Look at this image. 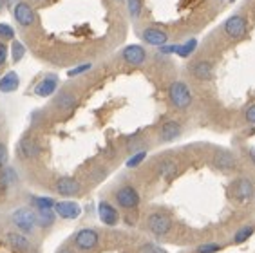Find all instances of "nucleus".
<instances>
[{
	"label": "nucleus",
	"mask_w": 255,
	"mask_h": 253,
	"mask_svg": "<svg viewBox=\"0 0 255 253\" xmlns=\"http://www.w3.org/2000/svg\"><path fill=\"white\" fill-rule=\"evenodd\" d=\"M114 199L118 203L120 208L123 210H136L141 203V197L137 194V190L130 185H123L114 192Z\"/></svg>",
	"instance_id": "f03ea898"
},
{
	"label": "nucleus",
	"mask_w": 255,
	"mask_h": 253,
	"mask_svg": "<svg viewBox=\"0 0 255 253\" xmlns=\"http://www.w3.org/2000/svg\"><path fill=\"white\" fill-rule=\"evenodd\" d=\"M34 214H36V224L40 228H49V226H53L54 219H56L54 210H34Z\"/></svg>",
	"instance_id": "4be33fe9"
},
{
	"label": "nucleus",
	"mask_w": 255,
	"mask_h": 253,
	"mask_svg": "<svg viewBox=\"0 0 255 253\" xmlns=\"http://www.w3.org/2000/svg\"><path fill=\"white\" fill-rule=\"evenodd\" d=\"M91 67H93V63H82L78 67L71 69L67 73V76L69 78H74V76H78V74H84V73H87V71H91Z\"/></svg>",
	"instance_id": "473e14b6"
},
{
	"label": "nucleus",
	"mask_w": 255,
	"mask_h": 253,
	"mask_svg": "<svg viewBox=\"0 0 255 253\" xmlns=\"http://www.w3.org/2000/svg\"><path fill=\"white\" fill-rule=\"evenodd\" d=\"M0 38L13 40L15 38V29H13L9 24H0Z\"/></svg>",
	"instance_id": "2f4dec72"
},
{
	"label": "nucleus",
	"mask_w": 255,
	"mask_h": 253,
	"mask_svg": "<svg viewBox=\"0 0 255 253\" xmlns=\"http://www.w3.org/2000/svg\"><path fill=\"white\" fill-rule=\"evenodd\" d=\"M122 58L128 63V65H134V67H139L147 62V51L145 47L139 44L127 45V47L122 51Z\"/></svg>",
	"instance_id": "9d476101"
},
{
	"label": "nucleus",
	"mask_w": 255,
	"mask_h": 253,
	"mask_svg": "<svg viewBox=\"0 0 255 253\" xmlns=\"http://www.w3.org/2000/svg\"><path fill=\"white\" fill-rule=\"evenodd\" d=\"M254 232H255V228L252 226V224H245V226H241V228L236 232V235H234V243L236 244L246 243V241L254 235Z\"/></svg>",
	"instance_id": "393cba45"
},
{
	"label": "nucleus",
	"mask_w": 255,
	"mask_h": 253,
	"mask_svg": "<svg viewBox=\"0 0 255 253\" xmlns=\"http://www.w3.org/2000/svg\"><path fill=\"white\" fill-rule=\"evenodd\" d=\"M196 49H197V40L192 38V40H188V42H185V44H177L176 54L179 58H188V56L194 54Z\"/></svg>",
	"instance_id": "b1692460"
},
{
	"label": "nucleus",
	"mask_w": 255,
	"mask_h": 253,
	"mask_svg": "<svg viewBox=\"0 0 255 253\" xmlns=\"http://www.w3.org/2000/svg\"><path fill=\"white\" fill-rule=\"evenodd\" d=\"M58 253H76L73 248H69V246H64V248H60Z\"/></svg>",
	"instance_id": "4c0bfd02"
},
{
	"label": "nucleus",
	"mask_w": 255,
	"mask_h": 253,
	"mask_svg": "<svg viewBox=\"0 0 255 253\" xmlns=\"http://www.w3.org/2000/svg\"><path fill=\"white\" fill-rule=\"evenodd\" d=\"M31 203L34 210H54V205H56L53 197H31Z\"/></svg>",
	"instance_id": "a878e982"
},
{
	"label": "nucleus",
	"mask_w": 255,
	"mask_h": 253,
	"mask_svg": "<svg viewBox=\"0 0 255 253\" xmlns=\"http://www.w3.org/2000/svg\"><path fill=\"white\" fill-rule=\"evenodd\" d=\"M11 221L22 234H31L38 224H36V214L31 208H18L13 212Z\"/></svg>",
	"instance_id": "20e7f679"
},
{
	"label": "nucleus",
	"mask_w": 255,
	"mask_h": 253,
	"mask_svg": "<svg viewBox=\"0 0 255 253\" xmlns=\"http://www.w3.org/2000/svg\"><path fill=\"white\" fill-rule=\"evenodd\" d=\"M114 2H123V0H114Z\"/></svg>",
	"instance_id": "79ce46f5"
},
{
	"label": "nucleus",
	"mask_w": 255,
	"mask_h": 253,
	"mask_svg": "<svg viewBox=\"0 0 255 253\" xmlns=\"http://www.w3.org/2000/svg\"><path fill=\"white\" fill-rule=\"evenodd\" d=\"M172 219L167 214L163 212H152V214L147 217V228L150 234L157 235V237H163V235H168L172 232Z\"/></svg>",
	"instance_id": "7ed1b4c3"
},
{
	"label": "nucleus",
	"mask_w": 255,
	"mask_h": 253,
	"mask_svg": "<svg viewBox=\"0 0 255 253\" xmlns=\"http://www.w3.org/2000/svg\"><path fill=\"white\" fill-rule=\"evenodd\" d=\"M125 2H127V11H128V15H130V18H134V20L139 18L143 13L141 0H125Z\"/></svg>",
	"instance_id": "bb28decb"
},
{
	"label": "nucleus",
	"mask_w": 255,
	"mask_h": 253,
	"mask_svg": "<svg viewBox=\"0 0 255 253\" xmlns=\"http://www.w3.org/2000/svg\"><path fill=\"white\" fill-rule=\"evenodd\" d=\"M73 243L80 252H91L100 244V234L93 228H82L73 235Z\"/></svg>",
	"instance_id": "423d86ee"
},
{
	"label": "nucleus",
	"mask_w": 255,
	"mask_h": 253,
	"mask_svg": "<svg viewBox=\"0 0 255 253\" xmlns=\"http://www.w3.org/2000/svg\"><path fill=\"white\" fill-rule=\"evenodd\" d=\"M145 157H147V152L145 150L134 152L132 156H130V159L127 161V168H136V166H139L143 161H145Z\"/></svg>",
	"instance_id": "c85d7f7f"
},
{
	"label": "nucleus",
	"mask_w": 255,
	"mask_h": 253,
	"mask_svg": "<svg viewBox=\"0 0 255 253\" xmlns=\"http://www.w3.org/2000/svg\"><path fill=\"white\" fill-rule=\"evenodd\" d=\"M141 40L148 45L161 47V45H167L168 33H167V31H163L161 27H154V25H150V27H145V29H143Z\"/></svg>",
	"instance_id": "ddd939ff"
},
{
	"label": "nucleus",
	"mask_w": 255,
	"mask_h": 253,
	"mask_svg": "<svg viewBox=\"0 0 255 253\" xmlns=\"http://www.w3.org/2000/svg\"><path fill=\"white\" fill-rule=\"evenodd\" d=\"M13 16H15L16 24H18L20 27H24V29L34 25V22H36V13H34L31 4H27V2H18V4H15V7H13Z\"/></svg>",
	"instance_id": "6e6552de"
},
{
	"label": "nucleus",
	"mask_w": 255,
	"mask_h": 253,
	"mask_svg": "<svg viewBox=\"0 0 255 253\" xmlns=\"http://www.w3.org/2000/svg\"><path fill=\"white\" fill-rule=\"evenodd\" d=\"M54 212L58 217L62 219H76L80 217L82 214V208H80L78 203H74V201H58L56 205H54Z\"/></svg>",
	"instance_id": "f3484780"
},
{
	"label": "nucleus",
	"mask_w": 255,
	"mask_h": 253,
	"mask_svg": "<svg viewBox=\"0 0 255 253\" xmlns=\"http://www.w3.org/2000/svg\"><path fill=\"white\" fill-rule=\"evenodd\" d=\"M98 217L103 224H107V226H116L120 223V214L118 210L114 208L111 203L107 201H102L98 205Z\"/></svg>",
	"instance_id": "a211bd4d"
},
{
	"label": "nucleus",
	"mask_w": 255,
	"mask_h": 253,
	"mask_svg": "<svg viewBox=\"0 0 255 253\" xmlns=\"http://www.w3.org/2000/svg\"><path fill=\"white\" fill-rule=\"evenodd\" d=\"M157 172H159V175H161L163 179H172L177 174V165L172 159H165L159 163Z\"/></svg>",
	"instance_id": "5701e85b"
},
{
	"label": "nucleus",
	"mask_w": 255,
	"mask_h": 253,
	"mask_svg": "<svg viewBox=\"0 0 255 253\" xmlns=\"http://www.w3.org/2000/svg\"><path fill=\"white\" fill-rule=\"evenodd\" d=\"M33 2H44V0H33Z\"/></svg>",
	"instance_id": "a19ab883"
},
{
	"label": "nucleus",
	"mask_w": 255,
	"mask_h": 253,
	"mask_svg": "<svg viewBox=\"0 0 255 253\" xmlns=\"http://www.w3.org/2000/svg\"><path fill=\"white\" fill-rule=\"evenodd\" d=\"M223 31L230 40H239L248 33V20L243 15H232L230 18L225 20Z\"/></svg>",
	"instance_id": "39448f33"
},
{
	"label": "nucleus",
	"mask_w": 255,
	"mask_h": 253,
	"mask_svg": "<svg viewBox=\"0 0 255 253\" xmlns=\"http://www.w3.org/2000/svg\"><path fill=\"white\" fill-rule=\"evenodd\" d=\"M54 107L64 112L73 111L76 107V96L73 93H69V91H64V93H60L58 96L54 98Z\"/></svg>",
	"instance_id": "aec40b11"
},
{
	"label": "nucleus",
	"mask_w": 255,
	"mask_h": 253,
	"mask_svg": "<svg viewBox=\"0 0 255 253\" xmlns=\"http://www.w3.org/2000/svg\"><path fill=\"white\" fill-rule=\"evenodd\" d=\"M221 244L217 243H206V244H201V246H197L196 250H194V253H217L221 252Z\"/></svg>",
	"instance_id": "c756f323"
},
{
	"label": "nucleus",
	"mask_w": 255,
	"mask_h": 253,
	"mask_svg": "<svg viewBox=\"0 0 255 253\" xmlns=\"http://www.w3.org/2000/svg\"><path fill=\"white\" fill-rule=\"evenodd\" d=\"M168 100H170V105L176 111H188L194 103L190 87L185 82H179V80L168 85Z\"/></svg>",
	"instance_id": "f257e3e1"
},
{
	"label": "nucleus",
	"mask_w": 255,
	"mask_h": 253,
	"mask_svg": "<svg viewBox=\"0 0 255 253\" xmlns=\"http://www.w3.org/2000/svg\"><path fill=\"white\" fill-rule=\"evenodd\" d=\"M245 122L248 125H255V103H252L250 107L245 111Z\"/></svg>",
	"instance_id": "72a5a7b5"
},
{
	"label": "nucleus",
	"mask_w": 255,
	"mask_h": 253,
	"mask_svg": "<svg viewBox=\"0 0 255 253\" xmlns=\"http://www.w3.org/2000/svg\"><path fill=\"white\" fill-rule=\"evenodd\" d=\"M139 253H167V252H165V248H161L159 244L145 243L139 246Z\"/></svg>",
	"instance_id": "7c9ffc66"
},
{
	"label": "nucleus",
	"mask_w": 255,
	"mask_h": 253,
	"mask_svg": "<svg viewBox=\"0 0 255 253\" xmlns=\"http://www.w3.org/2000/svg\"><path fill=\"white\" fill-rule=\"evenodd\" d=\"M248 156H250L252 163L255 165V148H250V150H248Z\"/></svg>",
	"instance_id": "58836bf2"
},
{
	"label": "nucleus",
	"mask_w": 255,
	"mask_h": 253,
	"mask_svg": "<svg viewBox=\"0 0 255 253\" xmlns=\"http://www.w3.org/2000/svg\"><path fill=\"white\" fill-rule=\"evenodd\" d=\"M7 165V148L4 143H0V168H4Z\"/></svg>",
	"instance_id": "c9c22d12"
},
{
	"label": "nucleus",
	"mask_w": 255,
	"mask_h": 253,
	"mask_svg": "<svg viewBox=\"0 0 255 253\" xmlns=\"http://www.w3.org/2000/svg\"><path fill=\"white\" fill-rule=\"evenodd\" d=\"M181 132H183L181 123L176 122V120H168V122H165L159 126V141L163 143L176 141L177 137L181 136Z\"/></svg>",
	"instance_id": "2eb2a0df"
},
{
	"label": "nucleus",
	"mask_w": 255,
	"mask_h": 253,
	"mask_svg": "<svg viewBox=\"0 0 255 253\" xmlns=\"http://www.w3.org/2000/svg\"><path fill=\"white\" fill-rule=\"evenodd\" d=\"M16 154L22 159H34L40 156V145L38 141H34L33 137L24 136L16 145Z\"/></svg>",
	"instance_id": "4468645a"
},
{
	"label": "nucleus",
	"mask_w": 255,
	"mask_h": 253,
	"mask_svg": "<svg viewBox=\"0 0 255 253\" xmlns=\"http://www.w3.org/2000/svg\"><path fill=\"white\" fill-rule=\"evenodd\" d=\"M4 4H5V0H0V11L4 9Z\"/></svg>",
	"instance_id": "ea45409f"
},
{
	"label": "nucleus",
	"mask_w": 255,
	"mask_h": 253,
	"mask_svg": "<svg viewBox=\"0 0 255 253\" xmlns=\"http://www.w3.org/2000/svg\"><path fill=\"white\" fill-rule=\"evenodd\" d=\"M56 89H58V76L56 74H47L45 78H42L36 83L34 94L40 98H49L56 93Z\"/></svg>",
	"instance_id": "dca6fc26"
},
{
	"label": "nucleus",
	"mask_w": 255,
	"mask_h": 253,
	"mask_svg": "<svg viewBox=\"0 0 255 253\" xmlns=\"http://www.w3.org/2000/svg\"><path fill=\"white\" fill-rule=\"evenodd\" d=\"M20 85V78L18 74L15 71H9V73H5L2 78H0V93H15L16 89Z\"/></svg>",
	"instance_id": "412c9836"
},
{
	"label": "nucleus",
	"mask_w": 255,
	"mask_h": 253,
	"mask_svg": "<svg viewBox=\"0 0 255 253\" xmlns=\"http://www.w3.org/2000/svg\"><path fill=\"white\" fill-rule=\"evenodd\" d=\"M54 190L56 194H60L62 197H74V195L82 194V185L80 181H76L74 177H60L54 183Z\"/></svg>",
	"instance_id": "f8f14e48"
},
{
	"label": "nucleus",
	"mask_w": 255,
	"mask_h": 253,
	"mask_svg": "<svg viewBox=\"0 0 255 253\" xmlns=\"http://www.w3.org/2000/svg\"><path fill=\"white\" fill-rule=\"evenodd\" d=\"M230 194L232 197L239 203H246L250 201L255 195V185L250 177H239V179L234 181V185L230 186Z\"/></svg>",
	"instance_id": "0eeeda50"
},
{
	"label": "nucleus",
	"mask_w": 255,
	"mask_h": 253,
	"mask_svg": "<svg viewBox=\"0 0 255 253\" xmlns=\"http://www.w3.org/2000/svg\"><path fill=\"white\" fill-rule=\"evenodd\" d=\"M176 49H177V44H170V45H161L159 51L163 54H176Z\"/></svg>",
	"instance_id": "e433bc0d"
},
{
	"label": "nucleus",
	"mask_w": 255,
	"mask_h": 253,
	"mask_svg": "<svg viewBox=\"0 0 255 253\" xmlns=\"http://www.w3.org/2000/svg\"><path fill=\"white\" fill-rule=\"evenodd\" d=\"M7 56H9V49H7V45L4 42H0V67L7 62Z\"/></svg>",
	"instance_id": "f704fd0d"
},
{
	"label": "nucleus",
	"mask_w": 255,
	"mask_h": 253,
	"mask_svg": "<svg viewBox=\"0 0 255 253\" xmlns=\"http://www.w3.org/2000/svg\"><path fill=\"white\" fill-rule=\"evenodd\" d=\"M230 2H234V0H230Z\"/></svg>",
	"instance_id": "37998d69"
},
{
	"label": "nucleus",
	"mask_w": 255,
	"mask_h": 253,
	"mask_svg": "<svg viewBox=\"0 0 255 253\" xmlns=\"http://www.w3.org/2000/svg\"><path fill=\"white\" fill-rule=\"evenodd\" d=\"M5 237H7V243L11 244V248L16 250V252H27L31 248L29 239L25 237L22 232H9Z\"/></svg>",
	"instance_id": "6ab92c4d"
},
{
	"label": "nucleus",
	"mask_w": 255,
	"mask_h": 253,
	"mask_svg": "<svg viewBox=\"0 0 255 253\" xmlns=\"http://www.w3.org/2000/svg\"><path fill=\"white\" fill-rule=\"evenodd\" d=\"M188 71L199 82H210L214 78V65L208 60H196L188 65Z\"/></svg>",
	"instance_id": "9b49d317"
},
{
	"label": "nucleus",
	"mask_w": 255,
	"mask_h": 253,
	"mask_svg": "<svg viewBox=\"0 0 255 253\" xmlns=\"http://www.w3.org/2000/svg\"><path fill=\"white\" fill-rule=\"evenodd\" d=\"M24 56H25V45L22 42H13V45H11V58H13V62L18 63Z\"/></svg>",
	"instance_id": "cd10ccee"
},
{
	"label": "nucleus",
	"mask_w": 255,
	"mask_h": 253,
	"mask_svg": "<svg viewBox=\"0 0 255 253\" xmlns=\"http://www.w3.org/2000/svg\"><path fill=\"white\" fill-rule=\"evenodd\" d=\"M212 165L221 172H234L237 168V157L234 152L225 150V148H217L212 157Z\"/></svg>",
	"instance_id": "1a4fd4ad"
}]
</instances>
